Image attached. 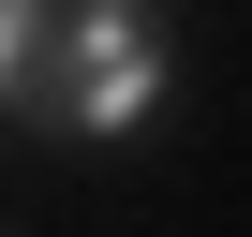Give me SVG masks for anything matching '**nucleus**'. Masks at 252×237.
<instances>
[{"label": "nucleus", "mask_w": 252, "mask_h": 237, "mask_svg": "<svg viewBox=\"0 0 252 237\" xmlns=\"http://www.w3.org/2000/svg\"><path fill=\"white\" fill-rule=\"evenodd\" d=\"M149 104H163V45H149V15H134V0H74V89H60V118L104 148V134H134Z\"/></svg>", "instance_id": "obj_1"}, {"label": "nucleus", "mask_w": 252, "mask_h": 237, "mask_svg": "<svg viewBox=\"0 0 252 237\" xmlns=\"http://www.w3.org/2000/svg\"><path fill=\"white\" fill-rule=\"evenodd\" d=\"M30 30H45V0H0V104H15V74H30Z\"/></svg>", "instance_id": "obj_2"}]
</instances>
